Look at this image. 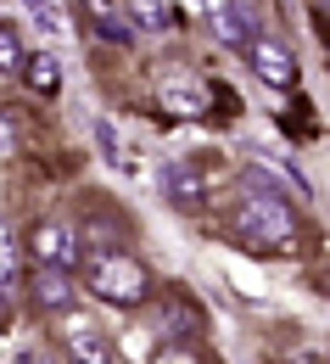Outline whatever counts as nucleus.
Listing matches in <instances>:
<instances>
[{
  "label": "nucleus",
  "instance_id": "obj_20",
  "mask_svg": "<svg viewBox=\"0 0 330 364\" xmlns=\"http://www.w3.org/2000/svg\"><path fill=\"white\" fill-rule=\"evenodd\" d=\"M28 6H40V11H45V6H50V0H28Z\"/></svg>",
  "mask_w": 330,
  "mask_h": 364
},
{
  "label": "nucleus",
  "instance_id": "obj_8",
  "mask_svg": "<svg viewBox=\"0 0 330 364\" xmlns=\"http://www.w3.org/2000/svg\"><path fill=\"white\" fill-rule=\"evenodd\" d=\"M246 62H252V73H258L263 85H275V90H291V85H297V56H291V46L275 40V34H252Z\"/></svg>",
  "mask_w": 330,
  "mask_h": 364
},
{
  "label": "nucleus",
  "instance_id": "obj_4",
  "mask_svg": "<svg viewBox=\"0 0 330 364\" xmlns=\"http://www.w3.org/2000/svg\"><path fill=\"white\" fill-rule=\"evenodd\" d=\"M157 101H163L168 118H207V112H213V90H207L196 73H185V68H168V73L157 79Z\"/></svg>",
  "mask_w": 330,
  "mask_h": 364
},
{
  "label": "nucleus",
  "instance_id": "obj_7",
  "mask_svg": "<svg viewBox=\"0 0 330 364\" xmlns=\"http://www.w3.org/2000/svg\"><path fill=\"white\" fill-rule=\"evenodd\" d=\"M28 252H34V264H56V269H79V264H84L79 230L62 225V219H45V225H34V235H28Z\"/></svg>",
  "mask_w": 330,
  "mask_h": 364
},
{
  "label": "nucleus",
  "instance_id": "obj_13",
  "mask_svg": "<svg viewBox=\"0 0 330 364\" xmlns=\"http://www.w3.org/2000/svg\"><path fill=\"white\" fill-rule=\"evenodd\" d=\"M129 17H135L141 28H151V34H168V28H174V6H163V0H135Z\"/></svg>",
  "mask_w": 330,
  "mask_h": 364
},
{
  "label": "nucleus",
  "instance_id": "obj_5",
  "mask_svg": "<svg viewBox=\"0 0 330 364\" xmlns=\"http://www.w3.org/2000/svg\"><path fill=\"white\" fill-rule=\"evenodd\" d=\"M28 297H34L40 314L67 319L73 309H79V274L56 269V264H34V274H28Z\"/></svg>",
  "mask_w": 330,
  "mask_h": 364
},
{
  "label": "nucleus",
  "instance_id": "obj_1",
  "mask_svg": "<svg viewBox=\"0 0 330 364\" xmlns=\"http://www.w3.org/2000/svg\"><path fill=\"white\" fill-rule=\"evenodd\" d=\"M230 235L241 247H252L258 258H291L302 247V219L285 196H269V191H246L241 208L230 213Z\"/></svg>",
  "mask_w": 330,
  "mask_h": 364
},
{
  "label": "nucleus",
  "instance_id": "obj_6",
  "mask_svg": "<svg viewBox=\"0 0 330 364\" xmlns=\"http://www.w3.org/2000/svg\"><path fill=\"white\" fill-rule=\"evenodd\" d=\"M202 17H207L213 46H224V50H246V46H252V34H258L252 6H241V0H207Z\"/></svg>",
  "mask_w": 330,
  "mask_h": 364
},
{
  "label": "nucleus",
  "instance_id": "obj_21",
  "mask_svg": "<svg viewBox=\"0 0 330 364\" xmlns=\"http://www.w3.org/2000/svg\"><path fill=\"white\" fill-rule=\"evenodd\" d=\"M319 6H325V17H330V0H319Z\"/></svg>",
  "mask_w": 330,
  "mask_h": 364
},
{
  "label": "nucleus",
  "instance_id": "obj_22",
  "mask_svg": "<svg viewBox=\"0 0 330 364\" xmlns=\"http://www.w3.org/2000/svg\"><path fill=\"white\" fill-rule=\"evenodd\" d=\"M291 364H308V359H291Z\"/></svg>",
  "mask_w": 330,
  "mask_h": 364
},
{
  "label": "nucleus",
  "instance_id": "obj_16",
  "mask_svg": "<svg viewBox=\"0 0 330 364\" xmlns=\"http://www.w3.org/2000/svg\"><path fill=\"white\" fill-rule=\"evenodd\" d=\"M95 23H101V40H112V46H129V23H118L106 6H95Z\"/></svg>",
  "mask_w": 330,
  "mask_h": 364
},
{
  "label": "nucleus",
  "instance_id": "obj_17",
  "mask_svg": "<svg viewBox=\"0 0 330 364\" xmlns=\"http://www.w3.org/2000/svg\"><path fill=\"white\" fill-rule=\"evenodd\" d=\"M95 140H101V157H106V163H112V168H123V151H118V129H112V124H106V118H101V124H95Z\"/></svg>",
  "mask_w": 330,
  "mask_h": 364
},
{
  "label": "nucleus",
  "instance_id": "obj_2",
  "mask_svg": "<svg viewBox=\"0 0 330 364\" xmlns=\"http://www.w3.org/2000/svg\"><path fill=\"white\" fill-rule=\"evenodd\" d=\"M79 269H84V291L101 297L106 309H141L145 297H151V269H145L135 252H123V247L118 252H95Z\"/></svg>",
  "mask_w": 330,
  "mask_h": 364
},
{
  "label": "nucleus",
  "instance_id": "obj_14",
  "mask_svg": "<svg viewBox=\"0 0 330 364\" xmlns=\"http://www.w3.org/2000/svg\"><path fill=\"white\" fill-rule=\"evenodd\" d=\"M23 56H28L23 28H17V23H0V73H17V68H23Z\"/></svg>",
  "mask_w": 330,
  "mask_h": 364
},
{
  "label": "nucleus",
  "instance_id": "obj_3",
  "mask_svg": "<svg viewBox=\"0 0 330 364\" xmlns=\"http://www.w3.org/2000/svg\"><path fill=\"white\" fill-rule=\"evenodd\" d=\"M157 191H163V202H168L174 213H207V202H213L207 174H202L196 163H180V157L157 168Z\"/></svg>",
  "mask_w": 330,
  "mask_h": 364
},
{
  "label": "nucleus",
  "instance_id": "obj_15",
  "mask_svg": "<svg viewBox=\"0 0 330 364\" xmlns=\"http://www.w3.org/2000/svg\"><path fill=\"white\" fill-rule=\"evenodd\" d=\"M145 364H202V359H196V348H185V342H163Z\"/></svg>",
  "mask_w": 330,
  "mask_h": 364
},
{
  "label": "nucleus",
  "instance_id": "obj_18",
  "mask_svg": "<svg viewBox=\"0 0 330 364\" xmlns=\"http://www.w3.org/2000/svg\"><path fill=\"white\" fill-rule=\"evenodd\" d=\"M17 364H50V359H45V353H23Z\"/></svg>",
  "mask_w": 330,
  "mask_h": 364
},
{
  "label": "nucleus",
  "instance_id": "obj_19",
  "mask_svg": "<svg viewBox=\"0 0 330 364\" xmlns=\"http://www.w3.org/2000/svg\"><path fill=\"white\" fill-rule=\"evenodd\" d=\"M6 146H11V135H6V124H0V151H6Z\"/></svg>",
  "mask_w": 330,
  "mask_h": 364
},
{
  "label": "nucleus",
  "instance_id": "obj_12",
  "mask_svg": "<svg viewBox=\"0 0 330 364\" xmlns=\"http://www.w3.org/2000/svg\"><path fill=\"white\" fill-rule=\"evenodd\" d=\"M17 280H23V241L0 219V286H17Z\"/></svg>",
  "mask_w": 330,
  "mask_h": 364
},
{
  "label": "nucleus",
  "instance_id": "obj_11",
  "mask_svg": "<svg viewBox=\"0 0 330 364\" xmlns=\"http://www.w3.org/2000/svg\"><path fill=\"white\" fill-rule=\"evenodd\" d=\"M23 85L40 95V101H50V95H62V62H56V50H28L23 56Z\"/></svg>",
  "mask_w": 330,
  "mask_h": 364
},
{
  "label": "nucleus",
  "instance_id": "obj_10",
  "mask_svg": "<svg viewBox=\"0 0 330 364\" xmlns=\"http://www.w3.org/2000/svg\"><path fill=\"white\" fill-rule=\"evenodd\" d=\"M163 336H168V342H185V348L202 336V309L190 303L185 291H168V297H163Z\"/></svg>",
  "mask_w": 330,
  "mask_h": 364
},
{
  "label": "nucleus",
  "instance_id": "obj_9",
  "mask_svg": "<svg viewBox=\"0 0 330 364\" xmlns=\"http://www.w3.org/2000/svg\"><path fill=\"white\" fill-rule=\"evenodd\" d=\"M62 348H67V364H118V348H112L95 325H79V319H67Z\"/></svg>",
  "mask_w": 330,
  "mask_h": 364
}]
</instances>
